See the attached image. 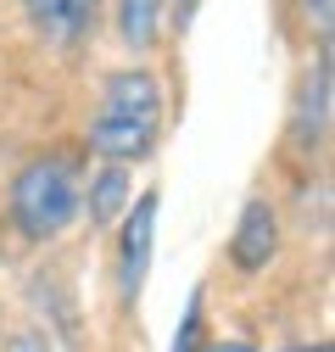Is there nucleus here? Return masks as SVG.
Segmentation results:
<instances>
[{
  "label": "nucleus",
  "mask_w": 335,
  "mask_h": 352,
  "mask_svg": "<svg viewBox=\"0 0 335 352\" xmlns=\"http://www.w3.org/2000/svg\"><path fill=\"white\" fill-rule=\"evenodd\" d=\"M162 135V84L146 67H123L106 78L101 112L90 118V151H101L106 162H135L157 146Z\"/></svg>",
  "instance_id": "obj_1"
},
{
  "label": "nucleus",
  "mask_w": 335,
  "mask_h": 352,
  "mask_svg": "<svg viewBox=\"0 0 335 352\" xmlns=\"http://www.w3.org/2000/svg\"><path fill=\"white\" fill-rule=\"evenodd\" d=\"M78 212H84V185H78L73 157L51 151V157H34L28 168H17V179H12V224H17L23 241H34V246L56 241Z\"/></svg>",
  "instance_id": "obj_2"
},
{
  "label": "nucleus",
  "mask_w": 335,
  "mask_h": 352,
  "mask_svg": "<svg viewBox=\"0 0 335 352\" xmlns=\"http://www.w3.org/2000/svg\"><path fill=\"white\" fill-rule=\"evenodd\" d=\"M157 207L162 196L157 190H140L129 201V218H123V235H117V285L129 302H140L146 291V274H151V246H157Z\"/></svg>",
  "instance_id": "obj_3"
},
{
  "label": "nucleus",
  "mask_w": 335,
  "mask_h": 352,
  "mask_svg": "<svg viewBox=\"0 0 335 352\" xmlns=\"http://www.w3.org/2000/svg\"><path fill=\"white\" fill-rule=\"evenodd\" d=\"M274 252H279V218H274V207H268L263 196H251V201L240 207V218H235L229 263H235L240 274H263L268 263H274Z\"/></svg>",
  "instance_id": "obj_4"
},
{
  "label": "nucleus",
  "mask_w": 335,
  "mask_h": 352,
  "mask_svg": "<svg viewBox=\"0 0 335 352\" xmlns=\"http://www.w3.org/2000/svg\"><path fill=\"white\" fill-rule=\"evenodd\" d=\"M290 135H297L302 151H313L330 135V45L319 51L313 73L302 78V96H297V118H290Z\"/></svg>",
  "instance_id": "obj_5"
},
{
  "label": "nucleus",
  "mask_w": 335,
  "mask_h": 352,
  "mask_svg": "<svg viewBox=\"0 0 335 352\" xmlns=\"http://www.w3.org/2000/svg\"><path fill=\"white\" fill-rule=\"evenodd\" d=\"M23 6L51 39H78L95 17V0H23Z\"/></svg>",
  "instance_id": "obj_6"
},
{
  "label": "nucleus",
  "mask_w": 335,
  "mask_h": 352,
  "mask_svg": "<svg viewBox=\"0 0 335 352\" xmlns=\"http://www.w3.org/2000/svg\"><path fill=\"white\" fill-rule=\"evenodd\" d=\"M90 230H106L117 212H129V168H117V162H106L101 173H95V185H90Z\"/></svg>",
  "instance_id": "obj_7"
},
{
  "label": "nucleus",
  "mask_w": 335,
  "mask_h": 352,
  "mask_svg": "<svg viewBox=\"0 0 335 352\" xmlns=\"http://www.w3.org/2000/svg\"><path fill=\"white\" fill-rule=\"evenodd\" d=\"M162 28V0H117V39L129 51H151Z\"/></svg>",
  "instance_id": "obj_8"
},
{
  "label": "nucleus",
  "mask_w": 335,
  "mask_h": 352,
  "mask_svg": "<svg viewBox=\"0 0 335 352\" xmlns=\"http://www.w3.org/2000/svg\"><path fill=\"white\" fill-rule=\"evenodd\" d=\"M196 341H201V291H196L190 307H185V324H179V336H174V352H201Z\"/></svg>",
  "instance_id": "obj_9"
},
{
  "label": "nucleus",
  "mask_w": 335,
  "mask_h": 352,
  "mask_svg": "<svg viewBox=\"0 0 335 352\" xmlns=\"http://www.w3.org/2000/svg\"><path fill=\"white\" fill-rule=\"evenodd\" d=\"M6 352H51V341L39 336V330H17V336L6 341Z\"/></svg>",
  "instance_id": "obj_10"
},
{
  "label": "nucleus",
  "mask_w": 335,
  "mask_h": 352,
  "mask_svg": "<svg viewBox=\"0 0 335 352\" xmlns=\"http://www.w3.org/2000/svg\"><path fill=\"white\" fill-rule=\"evenodd\" d=\"M302 6H308V17L319 23V34L330 39V0H302Z\"/></svg>",
  "instance_id": "obj_11"
},
{
  "label": "nucleus",
  "mask_w": 335,
  "mask_h": 352,
  "mask_svg": "<svg viewBox=\"0 0 335 352\" xmlns=\"http://www.w3.org/2000/svg\"><path fill=\"white\" fill-rule=\"evenodd\" d=\"M162 6H174V17H179V28L196 17V6H201V0H162Z\"/></svg>",
  "instance_id": "obj_12"
},
{
  "label": "nucleus",
  "mask_w": 335,
  "mask_h": 352,
  "mask_svg": "<svg viewBox=\"0 0 335 352\" xmlns=\"http://www.w3.org/2000/svg\"><path fill=\"white\" fill-rule=\"evenodd\" d=\"M201 352H251L246 341H213V346H201Z\"/></svg>",
  "instance_id": "obj_13"
}]
</instances>
